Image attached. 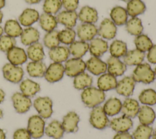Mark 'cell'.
Here are the masks:
<instances>
[{
	"instance_id": "obj_36",
	"label": "cell",
	"mask_w": 156,
	"mask_h": 139,
	"mask_svg": "<svg viewBox=\"0 0 156 139\" xmlns=\"http://www.w3.org/2000/svg\"><path fill=\"white\" fill-rule=\"evenodd\" d=\"M39 23L41 27L46 32L54 30L57 26L56 17L53 15L46 13H42L39 18Z\"/></svg>"
},
{
	"instance_id": "obj_6",
	"label": "cell",
	"mask_w": 156,
	"mask_h": 139,
	"mask_svg": "<svg viewBox=\"0 0 156 139\" xmlns=\"http://www.w3.org/2000/svg\"><path fill=\"white\" fill-rule=\"evenodd\" d=\"M4 77L8 81L17 84L21 81L24 71L21 67L14 65L10 63L5 64L2 67Z\"/></svg>"
},
{
	"instance_id": "obj_56",
	"label": "cell",
	"mask_w": 156,
	"mask_h": 139,
	"mask_svg": "<svg viewBox=\"0 0 156 139\" xmlns=\"http://www.w3.org/2000/svg\"><path fill=\"white\" fill-rule=\"evenodd\" d=\"M2 18H3V14H2V13L0 11V23L2 22Z\"/></svg>"
},
{
	"instance_id": "obj_11",
	"label": "cell",
	"mask_w": 156,
	"mask_h": 139,
	"mask_svg": "<svg viewBox=\"0 0 156 139\" xmlns=\"http://www.w3.org/2000/svg\"><path fill=\"white\" fill-rule=\"evenodd\" d=\"M77 34L82 41H91L98 34V29L94 24L83 23L77 27Z\"/></svg>"
},
{
	"instance_id": "obj_55",
	"label": "cell",
	"mask_w": 156,
	"mask_h": 139,
	"mask_svg": "<svg viewBox=\"0 0 156 139\" xmlns=\"http://www.w3.org/2000/svg\"><path fill=\"white\" fill-rule=\"evenodd\" d=\"M5 4V0H0V9L3 8Z\"/></svg>"
},
{
	"instance_id": "obj_34",
	"label": "cell",
	"mask_w": 156,
	"mask_h": 139,
	"mask_svg": "<svg viewBox=\"0 0 156 139\" xmlns=\"http://www.w3.org/2000/svg\"><path fill=\"white\" fill-rule=\"evenodd\" d=\"M146 10V5L141 0H130L127 4L126 11L128 15L132 17L143 14Z\"/></svg>"
},
{
	"instance_id": "obj_20",
	"label": "cell",
	"mask_w": 156,
	"mask_h": 139,
	"mask_svg": "<svg viewBox=\"0 0 156 139\" xmlns=\"http://www.w3.org/2000/svg\"><path fill=\"white\" fill-rule=\"evenodd\" d=\"M78 18L83 23L94 24L98 20V12L88 5L83 6L78 14Z\"/></svg>"
},
{
	"instance_id": "obj_26",
	"label": "cell",
	"mask_w": 156,
	"mask_h": 139,
	"mask_svg": "<svg viewBox=\"0 0 156 139\" xmlns=\"http://www.w3.org/2000/svg\"><path fill=\"white\" fill-rule=\"evenodd\" d=\"M38 12L33 9H26L19 16V21L21 25L29 27L39 20Z\"/></svg>"
},
{
	"instance_id": "obj_31",
	"label": "cell",
	"mask_w": 156,
	"mask_h": 139,
	"mask_svg": "<svg viewBox=\"0 0 156 139\" xmlns=\"http://www.w3.org/2000/svg\"><path fill=\"white\" fill-rule=\"evenodd\" d=\"M20 88L24 95L29 98L34 96L40 90V86L38 83L27 79L21 81Z\"/></svg>"
},
{
	"instance_id": "obj_30",
	"label": "cell",
	"mask_w": 156,
	"mask_h": 139,
	"mask_svg": "<svg viewBox=\"0 0 156 139\" xmlns=\"http://www.w3.org/2000/svg\"><path fill=\"white\" fill-rule=\"evenodd\" d=\"M64 132L62 123L57 120L52 121L44 129V132L46 135L54 139L62 138Z\"/></svg>"
},
{
	"instance_id": "obj_54",
	"label": "cell",
	"mask_w": 156,
	"mask_h": 139,
	"mask_svg": "<svg viewBox=\"0 0 156 139\" xmlns=\"http://www.w3.org/2000/svg\"><path fill=\"white\" fill-rule=\"evenodd\" d=\"M0 139H5V134L2 129L0 128Z\"/></svg>"
},
{
	"instance_id": "obj_50",
	"label": "cell",
	"mask_w": 156,
	"mask_h": 139,
	"mask_svg": "<svg viewBox=\"0 0 156 139\" xmlns=\"http://www.w3.org/2000/svg\"><path fill=\"white\" fill-rule=\"evenodd\" d=\"M147 59L150 63L156 64V45H153L148 51Z\"/></svg>"
},
{
	"instance_id": "obj_21",
	"label": "cell",
	"mask_w": 156,
	"mask_h": 139,
	"mask_svg": "<svg viewBox=\"0 0 156 139\" xmlns=\"http://www.w3.org/2000/svg\"><path fill=\"white\" fill-rule=\"evenodd\" d=\"M116 77L110 73H104L98 79L97 85L98 88L103 91H107L115 89L117 85Z\"/></svg>"
},
{
	"instance_id": "obj_57",
	"label": "cell",
	"mask_w": 156,
	"mask_h": 139,
	"mask_svg": "<svg viewBox=\"0 0 156 139\" xmlns=\"http://www.w3.org/2000/svg\"><path fill=\"white\" fill-rule=\"evenodd\" d=\"M152 139H156V129L155 130V131L152 135Z\"/></svg>"
},
{
	"instance_id": "obj_1",
	"label": "cell",
	"mask_w": 156,
	"mask_h": 139,
	"mask_svg": "<svg viewBox=\"0 0 156 139\" xmlns=\"http://www.w3.org/2000/svg\"><path fill=\"white\" fill-rule=\"evenodd\" d=\"M104 91L94 87H89L83 90L81 94V99L85 106L93 108L98 106L105 100Z\"/></svg>"
},
{
	"instance_id": "obj_60",
	"label": "cell",
	"mask_w": 156,
	"mask_h": 139,
	"mask_svg": "<svg viewBox=\"0 0 156 139\" xmlns=\"http://www.w3.org/2000/svg\"><path fill=\"white\" fill-rule=\"evenodd\" d=\"M154 74H155V76L156 77V66H155V70H154Z\"/></svg>"
},
{
	"instance_id": "obj_27",
	"label": "cell",
	"mask_w": 156,
	"mask_h": 139,
	"mask_svg": "<svg viewBox=\"0 0 156 139\" xmlns=\"http://www.w3.org/2000/svg\"><path fill=\"white\" fill-rule=\"evenodd\" d=\"M138 117L141 124L151 125L155 119V113L154 110L148 105H143L140 107Z\"/></svg>"
},
{
	"instance_id": "obj_53",
	"label": "cell",
	"mask_w": 156,
	"mask_h": 139,
	"mask_svg": "<svg viewBox=\"0 0 156 139\" xmlns=\"http://www.w3.org/2000/svg\"><path fill=\"white\" fill-rule=\"evenodd\" d=\"M5 98V93L1 89H0V104L4 101Z\"/></svg>"
},
{
	"instance_id": "obj_29",
	"label": "cell",
	"mask_w": 156,
	"mask_h": 139,
	"mask_svg": "<svg viewBox=\"0 0 156 139\" xmlns=\"http://www.w3.org/2000/svg\"><path fill=\"white\" fill-rule=\"evenodd\" d=\"M47 67L43 62H30L27 63L26 70L29 75L33 77H42L44 76Z\"/></svg>"
},
{
	"instance_id": "obj_44",
	"label": "cell",
	"mask_w": 156,
	"mask_h": 139,
	"mask_svg": "<svg viewBox=\"0 0 156 139\" xmlns=\"http://www.w3.org/2000/svg\"><path fill=\"white\" fill-rule=\"evenodd\" d=\"M153 129L148 126L144 124L139 125L133 133V139H150L152 135Z\"/></svg>"
},
{
	"instance_id": "obj_47",
	"label": "cell",
	"mask_w": 156,
	"mask_h": 139,
	"mask_svg": "<svg viewBox=\"0 0 156 139\" xmlns=\"http://www.w3.org/2000/svg\"><path fill=\"white\" fill-rule=\"evenodd\" d=\"M15 44L16 40L15 38L7 35H2L0 37V51L2 52H7L13 47L15 46Z\"/></svg>"
},
{
	"instance_id": "obj_25",
	"label": "cell",
	"mask_w": 156,
	"mask_h": 139,
	"mask_svg": "<svg viewBox=\"0 0 156 139\" xmlns=\"http://www.w3.org/2000/svg\"><path fill=\"white\" fill-rule=\"evenodd\" d=\"M39 38V31L33 27H28L24 29L21 35V41L25 46H29L38 42Z\"/></svg>"
},
{
	"instance_id": "obj_4",
	"label": "cell",
	"mask_w": 156,
	"mask_h": 139,
	"mask_svg": "<svg viewBox=\"0 0 156 139\" xmlns=\"http://www.w3.org/2000/svg\"><path fill=\"white\" fill-rule=\"evenodd\" d=\"M44 126L45 122L43 118L39 115H32L28 119L27 129L32 138L38 139L44 135Z\"/></svg>"
},
{
	"instance_id": "obj_38",
	"label": "cell",
	"mask_w": 156,
	"mask_h": 139,
	"mask_svg": "<svg viewBox=\"0 0 156 139\" xmlns=\"http://www.w3.org/2000/svg\"><path fill=\"white\" fill-rule=\"evenodd\" d=\"M109 51L112 57L116 58L124 57L127 52V45L121 40H115L110 45Z\"/></svg>"
},
{
	"instance_id": "obj_37",
	"label": "cell",
	"mask_w": 156,
	"mask_h": 139,
	"mask_svg": "<svg viewBox=\"0 0 156 139\" xmlns=\"http://www.w3.org/2000/svg\"><path fill=\"white\" fill-rule=\"evenodd\" d=\"M93 83V78L87 73L83 72L74 77L73 85L76 89L80 90L91 87Z\"/></svg>"
},
{
	"instance_id": "obj_59",
	"label": "cell",
	"mask_w": 156,
	"mask_h": 139,
	"mask_svg": "<svg viewBox=\"0 0 156 139\" xmlns=\"http://www.w3.org/2000/svg\"><path fill=\"white\" fill-rule=\"evenodd\" d=\"M3 116V113H2V110L0 109V118H1Z\"/></svg>"
},
{
	"instance_id": "obj_18",
	"label": "cell",
	"mask_w": 156,
	"mask_h": 139,
	"mask_svg": "<svg viewBox=\"0 0 156 139\" xmlns=\"http://www.w3.org/2000/svg\"><path fill=\"white\" fill-rule=\"evenodd\" d=\"M78 15L76 11L63 10L56 16L57 23L65 26L66 28H73L76 26Z\"/></svg>"
},
{
	"instance_id": "obj_24",
	"label": "cell",
	"mask_w": 156,
	"mask_h": 139,
	"mask_svg": "<svg viewBox=\"0 0 156 139\" xmlns=\"http://www.w3.org/2000/svg\"><path fill=\"white\" fill-rule=\"evenodd\" d=\"M145 57L144 52L137 49L127 51L124 56V63L128 66H135L141 64Z\"/></svg>"
},
{
	"instance_id": "obj_12",
	"label": "cell",
	"mask_w": 156,
	"mask_h": 139,
	"mask_svg": "<svg viewBox=\"0 0 156 139\" xmlns=\"http://www.w3.org/2000/svg\"><path fill=\"white\" fill-rule=\"evenodd\" d=\"M135 85V82L133 78L126 76L117 83L115 89L119 94L128 97L133 94Z\"/></svg>"
},
{
	"instance_id": "obj_32",
	"label": "cell",
	"mask_w": 156,
	"mask_h": 139,
	"mask_svg": "<svg viewBox=\"0 0 156 139\" xmlns=\"http://www.w3.org/2000/svg\"><path fill=\"white\" fill-rule=\"evenodd\" d=\"M27 55L32 61H41L44 57V52L42 45L39 42H36L29 45L27 49Z\"/></svg>"
},
{
	"instance_id": "obj_5",
	"label": "cell",
	"mask_w": 156,
	"mask_h": 139,
	"mask_svg": "<svg viewBox=\"0 0 156 139\" xmlns=\"http://www.w3.org/2000/svg\"><path fill=\"white\" fill-rule=\"evenodd\" d=\"M34 107L43 118H49L52 114V101L48 96L36 98L34 101Z\"/></svg>"
},
{
	"instance_id": "obj_14",
	"label": "cell",
	"mask_w": 156,
	"mask_h": 139,
	"mask_svg": "<svg viewBox=\"0 0 156 139\" xmlns=\"http://www.w3.org/2000/svg\"><path fill=\"white\" fill-rule=\"evenodd\" d=\"M107 71L110 74L116 77L122 76L126 71V65L119 58L110 57L107 62Z\"/></svg>"
},
{
	"instance_id": "obj_35",
	"label": "cell",
	"mask_w": 156,
	"mask_h": 139,
	"mask_svg": "<svg viewBox=\"0 0 156 139\" xmlns=\"http://www.w3.org/2000/svg\"><path fill=\"white\" fill-rule=\"evenodd\" d=\"M69 49L75 58H81L89 49V44L82 40L74 41L69 45Z\"/></svg>"
},
{
	"instance_id": "obj_15",
	"label": "cell",
	"mask_w": 156,
	"mask_h": 139,
	"mask_svg": "<svg viewBox=\"0 0 156 139\" xmlns=\"http://www.w3.org/2000/svg\"><path fill=\"white\" fill-rule=\"evenodd\" d=\"M80 118L75 112H69L63 118L62 123L65 132L67 133L76 132L78 130V123Z\"/></svg>"
},
{
	"instance_id": "obj_51",
	"label": "cell",
	"mask_w": 156,
	"mask_h": 139,
	"mask_svg": "<svg viewBox=\"0 0 156 139\" xmlns=\"http://www.w3.org/2000/svg\"><path fill=\"white\" fill-rule=\"evenodd\" d=\"M113 139H133L132 135L127 132H118Z\"/></svg>"
},
{
	"instance_id": "obj_16",
	"label": "cell",
	"mask_w": 156,
	"mask_h": 139,
	"mask_svg": "<svg viewBox=\"0 0 156 139\" xmlns=\"http://www.w3.org/2000/svg\"><path fill=\"white\" fill-rule=\"evenodd\" d=\"M85 63L86 68L96 76L105 73L107 70V63L97 57H91Z\"/></svg>"
},
{
	"instance_id": "obj_46",
	"label": "cell",
	"mask_w": 156,
	"mask_h": 139,
	"mask_svg": "<svg viewBox=\"0 0 156 139\" xmlns=\"http://www.w3.org/2000/svg\"><path fill=\"white\" fill-rule=\"evenodd\" d=\"M76 32L72 28H66L58 32V38L60 42L65 45H71L74 41Z\"/></svg>"
},
{
	"instance_id": "obj_42",
	"label": "cell",
	"mask_w": 156,
	"mask_h": 139,
	"mask_svg": "<svg viewBox=\"0 0 156 139\" xmlns=\"http://www.w3.org/2000/svg\"><path fill=\"white\" fill-rule=\"evenodd\" d=\"M139 101L144 105H153L156 104V91L151 88L145 89L140 94Z\"/></svg>"
},
{
	"instance_id": "obj_41",
	"label": "cell",
	"mask_w": 156,
	"mask_h": 139,
	"mask_svg": "<svg viewBox=\"0 0 156 139\" xmlns=\"http://www.w3.org/2000/svg\"><path fill=\"white\" fill-rule=\"evenodd\" d=\"M134 43L136 49L143 52L148 51L153 46L151 40L145 34L137 35L134 40Z\"/></svg>"
},
{
	"instance_id": "obj_40",
	"label": "cell",
	"mask_w": 156,
	"mask_h": 139,
	"mask_svg": "<svg viewBox=\"0 0 156 139\" xmlns=\"http://www.w3.org/2000/svg\"><path fill=\"white\" fill-rule=\"evenodd\" d=\"M126 29L132 35H139L143 30L141 20L138 17H132L126 23Z\"/></svg>"
},
{
	"instance_id": "obj_58",
	"label": "cell",
	"mask_w": 156,
	"mask_h": 139,
	"mask_svg": "<svg viewBox=\"0 0 156 139\" xmlns=\"http://www.w3.org/2000/svg\"><path fill=\"white\" fill-rule=\"evenodd\" d=\"M2 34H3V29L2 28L1 26H0V37L2 36Z\"/></svg>"
},
{
	"instance_id": "obj_2",
	"label": "cell",
	"mask_w": 156,
	"mask_h": 139,
	"mask_svg": "<svg viewBox=\"0 0 156 139\" xmlns=\"http://www.w3.org/2000/svg\"><path fill=\"white\" fill-rule=\"evenodd\" d=\"M132 77L135 82L148 84L154 80L155 76L151 66L144 63L136 66L133 71Z\"/></svg>"
},
{
	"instance_id": "obj_48",
	"label": "cell",
	"mask_w": 156,
	"mask_h": 139,
	"mask_svg": "<svg viewBox=\"0 0 156 139\" xmlns=\"http://www.w3.org/2000/svg\"><path fill=\"white\" fill-rule=\"evenodd\" d=\"M31 137L27 129L24 128L16 130L13 134V139H31Z\"/></svg>"
},
{
	"instance_id": "obj_17",
	"label": "cell",
	"mask_w": 156,
	"mask_h": 139,
	"mask_svg": "<svg viewBox=\"0 0 156 139\" xmlns=\"http://www.w3.org/2000/svg\"><path fill=\"white\" fill-rule=\"evenodd\" d=\"M133 126L130 118L125 115L114 118L110 122V127L117 132H127Z\"/></svg>"
},
{
	"instance_id": "obj_49",
	"label": "cell",
	"mask_w": 156,
	"mask_h": 139,
	"mask_svg": "<svg viewBox=\"0 0 156 139\" xmlns=\"http://www.w3.org/2000/svg\"><path fill=\"white\" fill-rule=\"evenodd\" d=\"M79 0H62V5L66 10L75 11L79 5Z\"/></svg>"
},
{
	"instance_id": "obj_61",
	"label": "cell",
	"mask_w": 156,
	"mask_h": 139,
	"mask_svg": "<svg viewBox=\"0 0 156 139\" xmlns=\"http://www.w3.org/2000/svg\"><path fill=\"white\" fill-rule=\"evenodd\" d=\"M121 1H124V2H128V1H129L130 0H121Z\"/></svg>"
},
{
	"instance_id": "obj_8",
	"label": "cell",
	"mask_w": 156,
	"mask_h": 139,
	"mask_svg": "<svg viewBox=\"0 0 156 139\" xmlns=\"http://www.w3.org/2000/svg\"><path fill=\"white\" fill-rule=\"evenodd\" d=\"M64 73V66L61 63L54 62L47 68L44 76L48 82L54 83L60 80L63 77Z\"/></svg>"
},
{
	"instance_id": "obj_45",
	"label": "cell",
	"mask_w": 156,
	"mask_h": 139,
	"mask_svg": "<svg viewBox=\"0 0 156 139\" xmlns=\"http://www.w3.org/2000/svg\"><path fill=\"white\" fill-rule=\"evenodd\" d=\"M62 6V0H45L43 5V9L44 13L53 15L57 13Z\"/></svg>"
},
{
	"instance_id": "obj_39",
	"label": "cell",
	"mask_w": 156,
	"mask_h": 139,
	"mask_svg": "<svg viewBox=\"0 0 156 139\" xmlns=\"http://www.w3.org/2000/svg\"><path fill=\"white\" fill-rule=\"evenodd\" d=\"M23 30L20 23L15 20H9L4 26L5 33L13 38L21 36Z\"/></svg>"
},
{
	"instance_id": "obj_9",
	"label": "cell",
	"mask_w": 156,
	"mask_h": 139,
	"mask_svg": "<svg viewBox=\"0 0 156 139\" xmlns=\"http://www.w3.org/2000/svg\"><path fill=\"white\" fill-rule=\"evenodd\" d=\"M12 101L16 112L18 113L27 112L32 105L30 99L20 92H16L12 95Z\"/></svg>"
},
{
	"instance_id": "obj_3",
	"label": "cell",
	"mask_w": 156,
	"mask_h": 139,
	"mask_svg": "<svg viewBox=\"0 0 156 139\" xmlns=\"http://www.w3.org/2000/svg\"><path fill=\"white\" fill-rule=\"evenodd\" d=\"M90 123L97 129H104L109 124V120L101 106L93 107L90 116Z\"/></svg>"
},
{
	"instance_id": "obj_10",
	"label": "cell",
	"mask_w": 156,
	"mask_h": 139,
	"mask_svg": "<svg viewBox=\"0 0 156 139\" xmlns=\"http://www.w3.org/2000/svg\"><path fill=\"white\" fill-rule=\"evenodd\" d=\"M117 28L115 23L108 18L104 19L98 29V34L102 38L112 40L116 36Z\"/></svg>"
},
{
	"instance_id": "obj_52",
	"label": "cell",
	"mask_w": 156,
	"mask_h": 139,
	"mask_svg": "<svg viewBox=\"0 0 156 139\" xmlns=\"http://www.w3.org/2000/svg\"><path fill=\"white\" fill-rule=\"evenodd\" d=\"M42 0H25V1L29 4H35L40 2Z\"/></svg>"
},
{
	"instance_id": "obj_7",
	"label": "cell",
	"mask_w": 156,
	"mask_h": 139,
	"mask_svg": "<svg viewBox=\"0 0 156 139\" xmlns=\"http://www.w3.org/2000/svg\"><path fill=\"white\" fill-rule=\"evenodd\" d=\"M65 73L69 77H75L84 72L86 63L80 58H72L66 61L65 64Z\"/></svg>"
},
{
	"instance_id": "obj_23",
	"label": "cell",
	"mask_w": 156,
	"mask_h": 139,
	"mask_svg": "<svg viewBox=\"0 0 156 139\" xmlns=\"http://www.w3.org/2000/svg\"><path fill=\"white\" fill-rule=\"evenodd\" d=\"M140 105L136 100L132 98H127L122 104L121 111L124 115L131 118L138 115Z\"/></svg>"
},
{
	"instance_id": "obj_43",
	"label": "cell",
	"mask_w": 156,
	"mask_h": 139,
	"mask_svg": "<svg viewBox=\"0 0 156 139\" xmlns=\"http://www.w3.org/2000/svg\"><path fill=\"white\" fill-rule=\"evenodd\" d=\"M43 42L44 46L50 49L58 46L60 44L58 32L56 30L48 32L43 38Z\"/></svg>"
},
{
	"instance_id": "obj_13",
	"label": "cell",
	"mask_w": 156,
	"mask_h": 139,
	"mask_svg": "<svg viewBox=\"0 0 156 139\" xmlns=\"http://www.w3.org/2000/svg\"><path fill=\"white\" fill-rule=\"evenodd\" d=\"M7 58L10 63L18 66L27 61V55L23 48L14 46L7 52Z\"/></svg>"
},
{
	"instance_id": "obj_19",
	"label": "cell",
	"mask_w": 156,
	"mask_h": 139,
	"mask_svg": "<svg viewBox=\"0 0 156 139\" xmlns=\"http://www.w3.org/2000/svg\"><path fill=\"white\" fill-rule=\"evenodd\" d=\"M108 43L106 41L100 38H94L89 45V51L93 57L102 56L108 49Z\"/></svg>"
},
{
	"instance_id": "obj_28",
	"label": "cell",
	"mask_w": 156,
	"mask_h": 139,
	"mask_svg": "<svg viewBox=\"0 0 156 139\" xmlns=\"http://www.w3.org/2000/svg\"><path fill=\"white\" fill-rule=\"evenodd\" d=\"M111 20L117 26H122L126 23L128 18V14L126 9L121 6L113 7L110 13Z\"/></svg>"
},
{
	"instance_id": "obj_33",
	"label": "cell",
	"mask_w": 156,
	"mask_h": 139,
	"mask_svg": "<svg viewBox=\"0 0 156 139\" xmlns=\"http://www.w3.org/2000/svg\"><path fill=\"white\" fill-rule=\"evenodd\" d=\"M122 103L116 98H112L108 99L103 106V110L108 116H112L118 114L121 110Z\"/></svg>"
},
{
	"instance_id": "obj_22",
	"label": "cell",
	"mask_w": 156,
	"mask_h": 139,
	"mask_svg": "<svg viewBox=\"0 0 156 139\" xmlns=\"http://www.w3.org/2000/svg\"><path fill=\"white\" fill-rule=\"evenodd\" d=\"M48 54L51 60L54 62L62 63L67 60L69 56L70 52L68 48L63 46H58L51 49Z\"/></svg>"
}]
</instances>
